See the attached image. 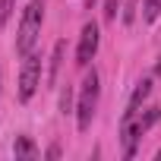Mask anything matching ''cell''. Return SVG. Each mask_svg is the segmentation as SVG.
<instances>
[{
  "label": "cell",
  "instance_id": "14",
  "mask_svg": "<svg viewBox=\"0 0 161 161\" xmlns=\"http://www.w3.org/2000/svg\"><path fill=\"white\" fill-rule=\"evenodd\" d=\"M0 79H3V73H0Z\"/></svg>",
  "mask_w": 161,
  "mask_h": 161
},
{
  "label": "cell",
  "instance_id": "13",
  "mask_svg": "<svg viewBox=\"0 0 161 161\" xmlns=\"http://www.w3.org/2000/svg\"><path fill=\"white\" fill-rule=\"evenodd\" d=\"M155 76H161V57H158V63H155Z\"/></svg>",
  "mask_w": 161,
  "mask_h": 161
},
{
  "label": "cell",
  "instance_id": "11",
  "mask_svg": "<svg viewBox=\"0 0 161 161\" xmlns=\"http://www.w3.org/2000/svg\"><path fill=\"white\" fill-rule=\"evenodd\" d=\"M120 3H123V0H104V19H108V22H114V19H117Z\"/></svg>",
  "mask_w": 161,
  "mask_h": 161
},
{
  "label": "cell",
  "instance_id": "5",
  "mask_svg": "<svg viewBox=\"0 0 161 161\" xmlns=\"http://www.w3.org/2000/svg\"><path fill=\"white\" fill-rule=\"evenodd\" d=\"M148 95H152V79H142V82H136V89H133V95H130V104H126V111H123V120L136 117V114H139V104H142Z\"/></svg>",
  "mask_w": 161,
  "mask_h": 161
},
{
  "label": "cell",
  "instance_id": "8",
  "mask_svg": "<svg viewBox=\"0 0 161 161\" xmlns=\"http://www.w3.org/2000/svg\"><path fill=\"white\" fill-rule=\"evenodd\" d=\"M158 16H161V0H142V19L155 22Z\"/></svg>",
  "mask_w": 161,
  "mask_h": 161
},
{
  "label": "cell",
  "instance_id": "2",
  "mask_svg": "<svg viewBox=\"0 0 161 161\" xmlns=\"http://www.w3.org/2000/svg\"><path fill=\"white\" fill-rule=\"evenodd\" d=\"M98 95H101L98 73L92 69V73L82 79L79 101H76V123H79V130H89V126H92V117H95V108H98Z\"/></svg>",
  "mask_w": 161,
  "mask_h": 161
},
{
  "label": "cell",
  "instance_id": "10",
  "mask_svg": "<svg viewBox=\"0 0 161 161\" xmlns=\"http://www.w3.org/2000/svg\"><path fill=\"white\" fill-rule=\"evenodd\" d=\"M13 10H16V0H0V22H10L13 19Z\"/></svg>",
  "mask_w": 161,
  "mask_h": 161
},
{
  "label": "cell",
  "instance_id": "12",
  "mask_svg": "<svg viewBox=\"0 0 161 161\" xmlns=\"http://www.w3.org/2000/svg\"><path fill=\"white\" fill-rule=\"evenodd\" d=\"M69 104H73V92L66 89V92H63V98H60V108H63V114H69Z\"/></svg>",
  "mask_w": 161,
  "mask_h": 161
},
{
  "label": "cell",
  "instance_id": "7",
  "mask_svg": "<svg viewBox=\"0 0 161 161\" xmlns=\"http://www.w3.org/2000/svg\"><path fill=\"white\" fill-rule=\"evenodd\" d=\"M13 152H16V158H35L38 155V148H35V142L29 136H19L16 145H13Z\"/></svg>",
  "mask_w": 161,
  "mask_h": 161
},
{
  "label": "cell",
  "instance_id": "3",
  "mask_svg": "<svg viewBox=\"0 0 161 161\" xmlns=\"http://www.w3.org/2000/svg\"><path fill=\"white\" fill-rule=\"evenodd\" d=\"M38 82H41V57L38 54H25L22 69H19V101H29L35 95Z\"/></svg>",
  "mask_w": 161,
  "mask_h": 161
},
{
  "label": "cell",
  "instance_id": "6",
  "mask_svg": "<svg viewBox=\"0 0 161 161\" xmlns=\"http://www.w3.org/2000/svg\"><path fill=\"white\" fill-rule=\"evenodd\" d=\"M63 47H66V44L57 41V44H54V54H51V73H47V82H51V86L57 82V73H60V63H63Z\"/></svg>",
  "mask_w": 161,
  "mask_h": 161
},
{
  "label": "cell",
  "instance_id": "1",
  "mask_svg": "<svg viewBox=\"0 0 161 161\" xmlns=\"http://www.w3.org/2000/svg\"><path fill=\"white\" fill-rule=\"evenodd\" d=\"M41 19H44V3L41 0H32L22 13V22H19V38H16V51L25 57L35 51L38 44V35H41Z\"/></svg>",
  "mask_w": 161,
  "mask_h": 161
},
{
  "label": "cell",
  "instance_id": "4",
  "mask_svg": "<svg viewBox=\"0 0 161 161\" xmlns=\"http://www.w3.org/2000/svg\"><path fill=\"white\" fill-rule=\"evenodd\" d=\"M98 41H101V32L95 22H86L82 25V35H79V47H76V63L79 66H89L95 51H98Z\"/></svg>",
  "mask_w": 161,
  "mask_h": 161
},
{
  "label": "cell",
  "instance_id": "9",
  "mask_svg": "<svg viewBox=\"0 0 161 161\" xmlns=\"http://www.w3.org/2000/svg\"><path fill=\"white\" fill-rule=\"evenodd\" d=\"M136 117H139V114H136ZM158 120H161V108H148V111H145V114L139 117V123H142L145 130H148L152 123H158Z\"/></svg>",
  "mask_w": 161,
  "mask_h": 161
}]
</instances>
